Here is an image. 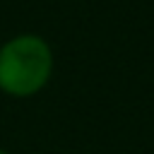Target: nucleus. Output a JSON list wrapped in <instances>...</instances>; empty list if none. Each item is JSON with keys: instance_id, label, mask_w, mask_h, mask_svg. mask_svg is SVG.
<instances>
[{"instance_id": "nucleus-2", "label": "nucleus", "mask_w": 154, "mask_h": 154, "mask_svg": "<svg viewBox=\"0 0 154 154\" xmlns=\"http://www.w3.org/2000/svg\"><path fill=\"white\" fill-rule=\"evenodd\" d=\"M0 154H5V152H2V149H0Z\"/></svg>"}, {"instance_id": "nucleus-1", "label": "nucleus", "mask_w": 154, "mask_h": 154, "mask_svg": "<svg viewBox=\"0 0 154 154\" xmlns=\"http://www.w3.org/2000/svg\"><path fill=\"white\" fill-rule=\"evenodd\" d=\"M53 55L38 36H17L0 48V89L14 96L36 94L51 77Z\"/></svg>"}]
</instances>
